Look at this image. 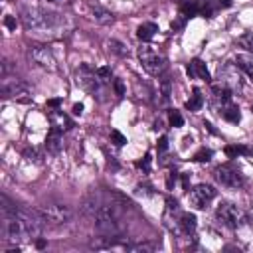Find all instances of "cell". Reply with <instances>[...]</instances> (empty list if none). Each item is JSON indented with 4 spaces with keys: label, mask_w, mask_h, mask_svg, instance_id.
<instances>
[{
    "label": "cell",
    "mask_w": 253,
    "mask_h": 253,
    "mask_svg": "<svg viewBox=\"0 0 253 253\" xmlns=\"http://www.w3.org/2000/svg\"><path fill=\"white\" fill-rule=\"evenodd\" d=\"M182 215H184V211L178 206V202L174 198H168L166 200V210H164L162 221L168 227V231L174 233L176 237H184V231H182Z\"/></svg>",
    "instance_id": "8992f818"
},
{
    "label": "cell",
    "mask_w": 253,
    "mask_h": 253,
    "mask_svg": "<svg viewBox=\"0 0 253 253\" xmlns=\"http://www.w3.org/2000/svg\"><path fill=\"white\" fill-rule=\"evenodd\" d=\"M235 63L253 79V57L251 55H247V53H239L237 57H235Z\"/></svg>",
    "instance_id": "44dd1931"
},
{
    "label": "cell",
    "mask_w": 253,
    "mask_h": 253,
    "mask_svg": "<svg viewBox=\"0 0 253 253\" xmlns=\"http://www.w3.org/2000/svg\"><path fill=\"white\" fill-rule=\"evenodd\" d=\"M176 184V172H170L168 174V178H166V188L168 190H172V186Z\"/></svg>",
    "instance_id": "d590c367"
},
{
    "label": "cell",
    "mask_w": 253,
    "mask_h": 253,
    "mask_svg": "<svg viewBox=\"0 0 253 253\" xmlns=\"http://www.w3.org/2000/svg\"><path fill=\"white\" fill-rule=\"evenodd\" d=\"M154 243H148V241H140V243H126V251H154Z\"/></svg>",
    "instance_id": "cb8c5ba5"
},
{
    "label": "cell",
    "mask_w": 253,
    "mask_h": 253,
    "mask_svg": "<svg viewBox=\"0 0 253 253\" xmlns=\"http://www.w3.org/2000/svg\"><path fill=\"white\" fill-rule=\"evenodd\" d=\"M91 14H93V20L99 22V24H111L115 20L113 14L105 8H101V6H91Z\"/></svg>",
    "instance_id": "ffe728a7"
},
{
    "label": "cell",
    "mask_w": 253,
    "mask_h": 253,
    "mask_svg": "<svg viewBox=\"0 0 253 253\" xmlns=\"http://www.w3.org/2000/svg\"><path fill=\"white\" fill-rule=\"evenodd\" d=\"M251 111H253V109H251Z\"/></svg>",
    "instance_id": "ee69618b"
},
{
    "label": "cell",
    "mask_w": 253,
    "mask_h": 253,
    "mask_svg": "<svg viewBox=\"0 0 253 253\" xmlns=\"http://www.w3.org/2000/svg\"><path fill=\"white\" fill-rule=\"evenodd\" d=\"M188 75H190L192 79H204V81H211L210 71H208V67H206V63H204L202 59H192V61L188 63Z\"/></svg>",
    "instance_id": "4fadbf2b"
},
{
    "label": "cell",
    "mask_w": 253,
    "mask_h": 253,
    "mask_svg": "<svg viewBox=\"0 0 253 253\" xmlns=\"http://www.w3.org/2000/svg\"><path fill=\"white\" fill-rule=\"evenodd\" d=\"M111 142L115 146H123V144H126V136L123 132H119V130H111Z\"/></svg>",
    "instance_id": "f546056e"
},
{
    "label": "cell",
    "mask_w": 253,
    "mask_h": 253,
    "mask_svg": "<svg viewBox=\"0 0 253 253\" xmlns=\"http://www.w3.org/2000/svg\"><path fill=\"white\" fill-rule=\"evenodd\" d=\"M138 57H140L142 67H144L150 75H162V73H164V69H166V59H164L158 51H154L150 45L138 47Z\"/></svg>",
    "instance_id": "52a82bcc"
},
{
    "label": "cell",
    "mask_w": 253,
    "mask_h": 253,
    "mask_svg": "<svg viewBox=\"0 0 253 253\" xmlns=\"http://www.w3.org/2000/svg\"><path fill=\"white\" fill-rule=\"evenodd\" d=\"M83 113V105L81 103H75L73 105V115H81Z\"/></svg>",
    "instance_id": "f35d334b"
},
{
    "label": "cell",
    "mask_w": 253,
    "mask_h": 253,
    "mask_svg": "<svg viewBox=\"0 0 253 253\" xmlns=\"http://www.w3.org/2000/svg\"><path fill=\"white\" fill-rule=\"evenodd\" d=\"M97 75H99L101 81H109L111 79V69L109 67H99L97 69Z\"/></svg>",
    "instance_id": "4dcf8cb0"
},
{
    "label": "cell",
    "mask_w": 253,
    "mask_h": 253,
    "mask_svg": "<svg viewBox=\"0 0 253 253\" xmlns=\"http://www.w3.org/2000/svg\"><path fill=\"white\" fill-rule=\"evenodd\" d=\"M215 180L225 186V188H231V190H237L243 186V176L241 172L233 166V164H223L215 170Z\"/></svg>",
    "instance_id": "ba28073f"
},
{
    "label": "cell",
    "mask_w": 253,
    "mask_h": 253,
    "mask_svg": "<svg viewBox=\"0 0 253 253\" xmlns=\"http://www.w3.org/2000/svg\"><path fill=\"white\" fill-rule=\"evenodd\" d=\"M113 85H115V91H117V95H119V97H123V95H125V87H123V81H121V79H115V81H113Z\"/></svg>",
    "instance_id": "1f68e13d"
},
{
    "label": "cell",
    "mask_w": 253,
    "mask_h": 253,
    "mask_svg": "<svg viewBox=\"0 0 253 253\" xmlns=\"http://www.w3.org/2000/svg\"><path fill=\"white\" fill-rule=\"evenodd\" d=\"M156 32H158V26H156L154 22H144V24L138 26V30H136V38L142 40V42H150V40L154 38Z\"/></svg>",
    "instance_id": "2e32d148"
},
{
    "label": "cell",
    "mask_w": 253,
    "mask_h": 253,
    "mask_svg": "<svg viewBox=\"0 0 253 253\" xmlns=\"http://www.w3.org/2000/svg\"><path fill=\"white\" fill-rule=\"evenodd\" d=\"M168 148V138L166 136H160L158 138V152H164Z\"/></svg>",
    "instance_id": "e575fe53"
},
{
    "label": "cell",
    "mask_w": 253,
    "mask_h": 253,
    "mask_svg": "<svg viewBox=\"0 0 253 253\" xmlns=\"http://www.w3.org/2000/svg\"><path fill=\"white\" fill-rule=\"evenodd\" d=\"M215 194H217V190L213 186H210V184H198V186H194L190 190L188 200H190V206L202 210V208H206L215 198Z\"/></svg>",
    "instance_id": "9c48e42d"
},
{
    "label": "cell",
    "mask_w": 253,
    "mask_h": 253,
    "mask_svg": "<svg viewBox=\"0 0 253 253\" xmlns=\"http://www.w3.org/2000/svg\"><path fill=\"white\" fill-rule=\"evenodd\" d=\"M217 113H219V115H221L225 121H229V123H239V119H241L239 109H237L233 103H227V105L219 107V109H217Z\"/></svg>",
    "instance_id": "e0dca14e"
},
{
    "label": "cell",
    "mask_w": 253,
    "mask_h": 253,
    "mask_svg": "<svg viewBox=\"0 0 253 253\" xmlns=\"http://www.w3.org/2000/svg\"><path fill=\"white\" fill-rule=\"evenodd\" d=\"M75 81L83 91H87L93 97L99 95V91H101V79L97 75V69H91V65H87V63H81L75 69Z\"/></svg>",
    "instance_id": "5b68a950"
},
{
    "label": "cell",
    "mask_w": 253,
    "mask_h": 253,
    "mask_svg": "<svg viewBox=\"0 0 253 253\" xmlns=\"http://www.w3.org/2000/svg\"><path fill=\"white\" fill-rule=\"evenodd\" d=\"M49 121H51V126L53 128H59L61 132L63 130H69L73 126V123L67 119V115H63V111H59V109L49 111Z\"/></svg>",
    "instance_id": "9a60e30c"
},
{
    "label": "cell",
    "mask_w": 253,
    "mask_h": 253,
    "mask_svg": "<svg viewBox=\"0 0 253 253\" xmlns=\"http://www.w3.org/2000/svg\"><path fill=\"white\" fill-rule=\"evenodd\" d=\"M215 215L223 225L231 229H239L243 223H247V213L233 202H221L215 210Z\"/></svg>",
    "instance_id": "7a4b0ae2"
},
{
    "label": "cell",
    "mask_w": 253,
    "mask_h": 253,
    "mask_svg": "<svg viewBox=\"0 0 253 253\" xmlns=\"http://www.w3.org/2000/svg\"><path fill=\"white\" fill-rule=\"evenodd\" d=\"M4 24H6L8 30H16V18L14 16H6L4 18Z\"/></svg>",
    "instance_id": "d6a6232c"
},
{
    "label": "cell",
    "mask_w": 253,
    "mask_h": 253,
    "mask_svg": "<svg viewBox=\"0 0 253 253\" xmlns=\"http://www.w3.org/2000/svg\"><path fill=\"white\" fill-rule=\"evenodd\" d=\"M28 55H30V59H32L34 63H38L40 67H43V69H47V71H55V67H57L51 49L45 47V45H32V47L28 49Z\"/></svg>",
    "instance_id": "30bf717a"
},
{
    "label": "cell",
    "mask_w": 253,
    "mask_h": 253,
    "mask_svg": "<svg viewBox=\"0 0 253 253\" xmlns=\"http://www.w3.org/2000/svg\"><path fill=\"white\" fill-rule=\"evenodd\" d=\"M182 186L184 190H190V174H182Z\"/></svg>",
    "instance_id": "74e56055"
},
{
    "label": "cell",
    "mask_w": 253,
    "mask_h": 253,
    "mask_svg": "<svg viewBox=\"0 0 253 253\" xmlns=\"http://www.w3.org/2000/svg\"><path fill=\"white\" fill-rule=\"evenodd\" d=\"M36 245L42 249V247H45V241H43V239H38V241H36Z\"/></svg>",
    "instance_id": "b9f144b4"
},
{
    "label": "cell",
    "mask_w": 253,
    "mask_h": 253,
    "mask_svg": "<svg viewBox=\"0 0 253 253\" xmlns=\"http://www.w3.org/2000/svg\"><path fill=\"white\" fill-rule=\"evenodd\" d=\"M204 126H206V128H208V130H210L211 134H215V128L211 126V123H208V121H204Z\"/></svg>",
    "instance_id": "ab89813d"
},
{
    "label": "cell",
    "mask_w": 253,
    "mask_h": 253,
    "mask_svg": "<svg viewBox=\"0 0 253 253\" xmlns=\"http://www.w3.org/2000/svg\"><path fill=\"white\" fill-rule=\"evenodd\" d=\"M225 154H227V158L251 156V154H253V148H251V146H243V144H227V146H225Z\"/></svg>",
    "instance_id": "d6986e66"
},
{
    "label": "cell",
    "mask_w": 253,
    "mask_h": 253,
    "mask_svg": "<svg viewBox=\"0 0 253 253\" xmlns=\"http://www.w3.org/2000/svg\"><path fill=\"white\" fill-rule=\"evenodd\" d=\"M40 213L43 215L45 223H49V225H65L73 219V211L69 210V206H65L61 202H45L40 208Z\"/></svg>",
    "instance_id": "3957f363"
},
{
    "label": "cell",
    "mask_w": 253,
    "mask_h": 253,
    "mask_svg": "<svg viewBox=\"0 0 253 253\" xmlns=\"http://www.w3.org/2000/svg\"><path fill=\"white\" fill-rule=\"evenodd\" d=\"M16 215L22 219L24 227L28 229L30 239L42 235V231L45 227V219L40 213V210H32V208H26V206H16Z\"/></svg>",
    "instance_id": "277c9868"
},
{
    "label": "cell",
    "mask_w": 253,
    "mask_h": 253,
    "mask_svg": "<svg viewBox=\"0 0 253 253\" xmlns=\"http://www.w3.org/2000/svg\"><path fill=\"white\" fill-rule=\"evenodd\" d=\"M45 148L51 154H59V150L63 148V138H61V130L59 128L51 126V130H49V134L45 138Z\"/></svg>",
    "instance_id": "5bb4252c"
},
{
    "label": "cell",
    "mask_w": 253,
    "mask_h": 253,
    "mask_svg": "<svg viewBox=\"0 0 253 253\" xmlns=\"http://www.w3.org/2000/svg\"><path fill=\"white\" fill-rule=\"evenodd\" d=\"M219 85L227 87L229 91H241L243 87V81H241V75L237 71V67L233 63H225L219 67Z\"/></svg>",
    "instance_id": "8fae6325"
},
{
    "label": "cell",
    "mask_w": 253,
    "mask_h": 253,
    "mask_svg": "<svg viewBox=\"0 0 253 253\" xmlns=\"http://www.w3.org/2000/svg\"><path fill=\"white\" fill-rule=\"evenodd\" d=\"M24 156H26L28 160H34V162H42V160H43L42 150H40V148H36V146H28V148L24 150Z\"/></svg>",
    "instance_id": "d4e9b609"
},
{
    "label": "cell",
    "mask_w": 253,
    "mask_h": 253,
    "mask_svg": "<svg viewBox=\"0 0 253 253\" xmlns=\"http://www.w3.org/2000/svg\"><path fill=\"white\" fill-rule=\"evenodd\" d=\"M61 105V99H49L47 101V109H57Z\"/></svg>",
    "instance_id": "8d00e7d4"
},
{
    "label": "cell",
    "mask_w": 253,
    "mask_h": 253,
    "mask_svg": "<svg viewBox=\"0 0 253 253\" xmlns=\"http://www.w3.org/2000/svg\"><path fill=\"white\" fill-rule=\"evenodd\" d=\"M239 43L247 49V51H253V32H247V34H243L241 38H239Z\"/></svg>",
    "instance_id": "f1b7e54d"
},
{
    "label": "cell",
    "mask_w": 253,
    "mask_h": 253,
    "mask_svg": "<svg viewBox=\"0 0 253 253\" xmlns=\"http://www.w3.org/2000/svg\"><path fill=\"white\" fill-rule=\"evenodd\" d=\"M247 223H249V225L253 227V210H251V211L247 213Z\"/></svg>",
    "instance_id": "60d3db41"
},
{
    "label": "cell",
    "mask_w": 253,
    "mask_h": 253,
    "mask_svg": "<svg viewBox=\"0 0 253 253\" xmlns=\"http://www.w3.org/2000/svg\"><path fill=\"white\" fill-rule=\"evenodd\" d=\"M196 215L190 213V211H184L182 215V231H184V237H194L196 233Z\"/></svg>",
    "instance_id": "ac0fdd59"
},
{
    "label": "cell",
    "mask_w": 253,
    "mask_h": 253,
    "mask_svg": "<svg viewBox=\"0 0 253 253\" xmlns=\"http://www.w3.org/2000/svg\"><path fill=\"white\" fill-rule=\"evenodd\" d=\"M202 105H204L202 91H200V89H194V91H192V97L186 101V109H188V111H200Z\"/></svg>",
    "instance_id": "7402d4cb"
},
{
    "label": "cell",
    "mask_w": 253,
    "mask_h": 253,
    "mask_svg": "<svg viewBox=\"0 0 253 253\" xmlns=\"http://www.w3.org/2000/svg\"><path fill=\"white\" fill-rule=\"evenodd\" d=\"M22 22L26 30L38 34V36H55L57 30H61V18L53 12H45L38 6H28L22 10Z\"/></svg>",
    "instance_id": "6da1fadb"
},
{
    "label": "cell",
    "mask_w": 253,
    "mask_h": 253,
    "mask_svg": "<svg viewBox=\"0 0 253 253\" xmlns=\"http://www.w3.org/2000/svg\"><path fill=\"white\" fill-rule=\"evenodd\" d=\"M138 166H140L144 172H148V170H150V154H146V156H144V160H140V162H138Z\"/></svg>",
    "instance_id": "836d02e7"
},
{
    "label": "cell",
    "mask_w": 253,
    "mask_h": 253,
    "mask_svg": "<svg viewBox=\"0 0 253 253\" xmlns=\"http://www.w3.org/2000/svg\"><path fill=\"white\" fill-rule=\"evenodd\" d=\"M211 156H213V150H210V148H200L192 158H194L196 162H210Z\"/></svg>",
    "instance_id": "4316f807"
},
{
    "label": "cell",
    "mask_w": 253,
    "mask_h": 253,
    "mask_svg": "<svg viewBox=\"0 0 253 253\" xmlns=\"http://www.w3.org/2000/svg\"><path fill=\"white\" fill-rule=\"evenodd\" d=\"M168 119H170V125L176 126V128L184 125V117H182L180 111H176V109H170V111H168Z\"/></svg>",
    "instance_id": "83f0119b"
},
{
    "label": "cell",
    "mask_w": 253,
    "mask_h": 253,
    "mask_svg": "<svg viewBox=\"0 0 253 253\" xmlns=\"http://www.w3.org/2000/svg\"><path fill=\"white\" fill-rule=\"evenodd\" d=\"M2 97L4 99L14 97L18 101L28 103L30 101V91H28V87L20 79H4L2 81Z\"/></svg>",
    "instance_id": "7c38bea8"
},
{
    "label": "cell",
    "mask_w": 253,
    "mask_h": 253,
    "mask_svg": "<svg viewBox=\"0 0 253 253\" xmlns=\"http://www.w3.org/2000/svg\"><path fill=\"white\" fill-rule=\"evenodd\" d=\"M109 49H111L113 53L121 55V57H123V55H128V49H126L119 40H111V42H109Z\"/></svg>",
    "instance_id": "484cf974"
},
{
    "label": "cell",
    "mask_w": 253,
    "mask_h": 253,
    "mask_svg": "<svg viewBox=\"0 0 253 253\" xmlns=\"http://www.w3.org/2000/svg\"><path fill=\"white\" fill-rule=\"evenodd\" d=\"M49 2H57V0H49Z\"/></svg>",
    "instance_id": "7bdbcfd3"
},
{
    "label": "cell",
    "mask_w": 253,
    "mask_h": 253,
    "mask_svg": "<svg viewBox=\"0 0 253 253\" xmlns=\"http://www.w3.org/2000/svg\"><path fill=\"white\" fill-rule=\"evenodd\" d=\"M170 95H172V83L168 77H162L160 79V97H162V103H168L170 101Z\"/></svg>",
    "instance_id": "603a6c76"
}]
</instances>
